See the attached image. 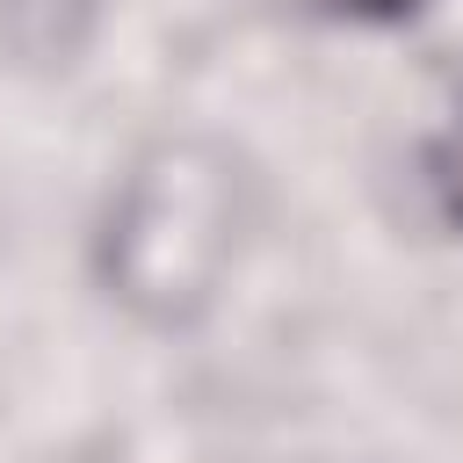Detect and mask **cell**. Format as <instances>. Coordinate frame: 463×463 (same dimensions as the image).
Returning <instances> with one entry per match:
<instances>
[{"label":"cell","instance_id":"4","mask_svg":"<svg viewBox=\"0 0 463 463\" xmlns=\"http://www.w3.org/2000/svg\"><path fill=\"white\" fill-rule=\"evenodd\" d=\"M311 14H326V22H347V29H405V22H420L434 0H304Z\"/></svg>","mask_w":463,"mask_h":463},{"label":"cell","instance_id":"2","mask_svg":"<svg viewBox=\"0 0 463 463\" xmlns=\"http://www.w3.org/2000/svg\"><path fill=\"white\" fill-rule=\"evenodd\" d=\"M109 22V0H0V65L22 80H65Z\"/></svg>","mask_w":463,"mask_h":463},{"label":"cell","instance_id":"1","mask_svg":"<svg viewBox=\"0 0 463 463\" xmlns=\"http://www.w3.org/2000/svg\"><path fill=\"white\" fill-rule=\"evenodd\" d=\"M260 232V166L217 130L145 137L87 232L94 289L137 333H195L232 297Z\"/></svg>","mask_w":463,"mask_h":463},{"label":"cell","instance_id":"3","mask_svg":"<svg viewBox=\"0 0 463 463\" xmlns=\"http://www.w3.org/2000/svg\"><path fill=\"white\" fill-rule=\"evenodd\" d=\"M420 181H427L434 217H441L449 232H463V109L427 137V152H420Z\"/></svg>","mask_w":463,"mask_h":463}]
</instances>
